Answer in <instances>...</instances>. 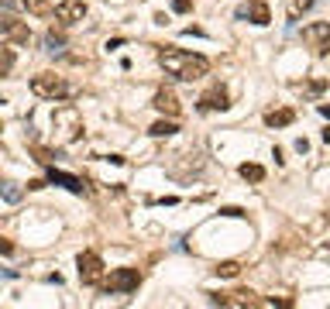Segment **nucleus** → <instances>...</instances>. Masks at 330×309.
Masks as SVG:
<instances>
[{
  "mask_svg": "<svg viewBox=\"0 0 330 309\" xmlns=\"http://www.w3.org/2000/svg\"><path fill=\"white\" fill-rule=\"evenodd\" d=\"M303 42H306L317 55H327L330 52V21H317L303 28Z\"/></svg>",
  "mask_w": 330,
  "mask_h": 309,
  "instance_id": "nucleus-6",
  "label": "nucleus"
},
{
  "mask_svg": "<svg viewBox=\"0 0 330 309\" xmlns=\"http://www.w3.org/2000/svg\"><path fill=\"white\" fill-rule=\"evenodd\" d=\"M238 172H241L244 182H265V169H262V165H255V161H244Z\"/></svg>",
  "mask_w": 330,
  "mask_h": 309,
  "instance_id": "nucleus-15",
  "label": "nucleus"
},
{
  "mask_svg": "<svg viewBox=\"0 0 330 309\" xmlns=\"http://www.w3.org/2000/svg\"><path fill=\"white\" fill-rule=\"evenodd\" d=\"M313 4H317V0H293V11H289V17H293V21H296L299 14H303V11H309V7H313Z\"/></svg>",
  "mask_w": 330,
  "mask_h": 309,
  "instance_id": "nucleus-20",
  "label": "nucleus"
},
{
  "mask_svg": "<svg viewBox=\"0 0 330 309\" xmlns=\"http://www.w3.org/2000/svg\"><path fill=\"white\" fill-rule=\"evenodd\" d=\"M45 179L52 186H62V189H69V193H76V196H83L86 193V186H83V179H76V175H69V172H59L55 165H48L45 169Z\"/></svg>",
  "mask_w": 330,
  "mask_h": 309,
  "instance_id": "nucleus-9",
  "label": "nucleus"
},
{
  "mask_svg": "<svg viewBox=\"0 0 330 309\" xmlns=\"http://www.w3.org/2000/svg\"><path fill=\"white\" fill-rule=\"evenodd\" d=\"M317 110H320V117H330V107H327V103H320Z\"/></svg>",
  "mask_w": 330,
  "mask_h": 309,
  "instance_id": "nucleus-28",
  "label": "nucleus"
},
{
  "mask_svg": "<svg viewBox=\"0 0 330 309\" xmlns=\"http://www.w3.org/2000/svg\"><path fill=\"white\" fill-rule=\"evenodd\" d=\"M238 17H248L251 24L265 28V24L272 21V11H268V4H265V0H251V4H244V7L238 11Z\"/></svg>",
  "mask_w": 330,
  "mask_h": 309,
  "instance_id": "nucleus-10",
  "label": "nucleus"
},
{
  "mask_svg": "<svg viewBox=\"0 0 330 309\" xmlns=\"http://www.w3.org/2000/svg\"><path fill=\"white\" fill-rule=\"evenodd\" d=\"M196 107H200L203 114H213V110H220V114H224V110L230 107V96H227V90H224V86H210V90L200 96V103H196Z\"/></svg>",
  "mask_w": 330,
  "mask_h": 309,
  "instance_id": "nucleus-7",
  "label": "nucleus"
},
{
  "mask_svg": "<svg viewBox=\"0 0 330 309\" xmlns=\"http://www.w3.org/2000/svg\"><path fill=\"white\" fill-rule=\"evenodd\" d=\"M31 93L42 100H66V96H72V86L55 72H38V76H31Z\"/></svg>",
  "mask_w": 330,
  "mask_h": 309,
  "instance_id": "nucleus-2",
  "label": "nucleus"
},
{
  "mask_svg": "<svg viewBox=\"0 0 330 309\" xmlns=\"http://www.w3.org/2000/svg\"><path fill=\"white\" fill-rule=\"evenodd\" d=\"M0 275H4V278H17V272H14V268H0Z\"/></svg>",
  "mask_w": 330,
  "mask_h": 309,
  "instance_id": "nucleus-27",
  "label": "nucleus"
},
{
  "mask_svg": "<svg viewBox=\"0 0 330 309\" xmlns=\"http://www.w3.org/2000/svg\"><path fill=\"white\" fill-rule=\"evenodd\" d=\"M0 38L7 45H28L31 42V28L24 21H17L14 14H0Z\"/></svg>",
  "mask_w": 330,
  "mask_h": 309,
  "instance_id": "nucleus-5",
  "label": "nucleus"
},
{
  "mask_svg": "<svg viewBox=\"0 0 330 309\" xmlns=\"http://www.w3.org/2000/svg\"><path fill=\"white\" fill-rule=\"evenodd\" d=\"M14 251H17V248H14V240H7V237H0V254H7V258H11Z\"/></svg>",
  "mask_w": 330,
  "mask_h": 309,
  "instance_id": "nucleus-23",
  "label": "nucleus"
},
{
  "mask_svg": "<svg viewBox=\"0 0 330 309\" xmlns=\"http://www.w3.org/2000/svg\"><path fill=\"white\" fill-rule=\"evenodd\" d=\"M14 62H17V55H14V48H7V42L0 38V76H7L14 69Z\"/></svg>",
  "mask_w": 330,
  "mask_h": 309,
  "instance_id": "nucleus-17",
  "label": "nucleus"
},
{
  "mask_svg": "<svg viewBox=\"0 0 330 309\" xmlns=\"http://www.w3.org/2000/svg\"><path fill=\"white\" fill-rule=\"evenodd\" d=\"M21 196H24V189L17 182H11V179H4V182H0V199H4V203H21Z\"/></svg>",
  "mask_w": 330,
  "mask_h": 309,
  "instance_id": "nucleus-13",
  "label": "nucleus"
},
{
  "mask_svg": "<svg viewBox=\"0 0 330 309\" xmlns=\"http://www.w3.org/2000/svg\"><path fill=\"white\" fill-rule=\"evenodd\" d=\"M48 186V179H31V182H28V189H31V193H38V189H45Z\"/></svg>",
  "mask_w": 330,
  "mask_h": 309,
  "instance_id": "nucleus-24",
  "label": "nucleus"
},
{
  "mask_svg": "<svg viewBox=\"0 0 330 309\" xmlns=\"http://www.w3.org/2000/svg\"><path fill=\"white\" fill-rule=\"evenodd\" d=\"M86 14H90L86 0H62V4H55V17L62 24H76V21H83Z\"/></svg>",
  "mask_w": 330,
  "mask_h": 309,
  "instance_id": "nucleus-8",
  "label": "nucleus"
},
{
  "mask_svg": "<svg viewBox=\"0 0 330 309\" xmlns=\"http://www.w3.org/2000/svg\"><path fill=\"white\" fill-rule=\"evenodd\" d=\"M151 107H155L159 114H169V117H179V110H182L172 90H159V93H155V100H151Z\"/></svg>",
  "mask_w": 330,
  "mask_h": 309,
  "instance_id": "nucleus-11",
  "label": "nucleus"
},
{
  "mask_svg": "<svg viewBox=\"0 0 330 309\" xmlns=\"http://www.w3.org/2000/svg\"><path fill=\"white\" fill-rule=\"evenodd\" d=\"M176 131H179V124H176L172 117H169V120H155V124L148 127V134H151V137H172Z\"/></svg>",
  "mask_w": 330,
  "mask_h": 309,
  "instance_id": "nucleus-16",
  "label": "nucleus"
},
{
  "mask_svg": "<svg viewBox=\"0 0 330 309\" xmlns=\"http://www.w3.org/2000/svg\"><path fill=\"white\" fill-rule=\"evenodd\" d=\"M172 11H176V14H189V11H193V0H172Z\"/></svg>",
  "mask_w": 330,
  "mask_h": 309,
  "instance_id": "nucleus-22",
  "label": "nucleus"
},
{
  "mask_svg": "<svg viewBox=\"0 0 330 309\" xmlns=\"http://www.w3.org/2000/svg\"><path fill=\"white\" fill-rule=\"evenodd\" d=\"M76 272H80L83 285H100V282H103V258L96 251H80V258H76Z\"/></svg>",
  "mask_w": 330,
  "mask_h": 309,
  "instance_id": "nucleus-4",
  "label": "nucleus"
},
{
  "mask_svg": "<svg viewBox=\"0 0 330 309\" xmlns=\"http://www.w3.org/2000/svg\"><path fill=\"white\" fill-rule=\"evenodd\" d=\"M24 11L34 14V17H48V14H55V7H52V0H21Z\"/></svg>",
  "mask_w": 330,
  "mask_h": 309,
  "instance_id": "nucleus-14",
  "label": "nucleus"
},
{
  "mask_svg": "<svg viewBox=\"0 0 330 309\" xmlns=\"http://www.w3.org/2000/svg\"><path fill=\"white\" fill-rule=\"evenodd\" d=\"M323 141H327V145H330V127H327V131H323Z\"/></svg>",
  "mask_w": 330,
  "mask_h": 309,
  "instance_id": "nucleus-29",
  "label": "nucleus"
},
{
  "mask_svg": "<svg viewBox=\"0 0 330 309\" xmlns=\"http://www.w3.org/2000/svg\"><path fill=\"white\" fill-rule=\"evenodd\" d=\"M220 217H234V220H241V217H248L241 206H220Z\"/></svg>",
  "mask_w": 330,
  "mask_h": 309,
  "instance_id": "nucleus-21",
  "label": "nucleus"
},
{
  "mask_svg": "<svg viewBox=\"0 0 330 309\" xmlns=\"http://www.w3.org/2000/svg\"><path fill=\"white\" fill-rule=\"evenodd\" d=\"M238 272H241L238 261H217V264H213V275H217V278H238Z\"/></svg>",
  "mask_w": 330,
  "mask_h": 309,
  "instance_id": "nucleus-19",
  "label": "nucleus"
},
{
  "mask_svg": "<svg viewBox=\"0 0 330 309\" xmlns=\"http://www.w3.org/2000/svg\"><path fill=\"white\" fill-rule=\"evenodd\" d=\"M293 120H296V110H293V107H282V110H268V114H265V124L268 127H289Z\"/></svg>",
  "mask_w": 330,
  "mask_h": 309,
  "instance_id": "nucleus-12",
  "label": "nucleus"
},
{
  "mask_svg": "<svg viewBox=\"0 0 330 309\" xmlns=\"http://www.w3.org/2000/svg\"><path fill=\"white\" fill-rule=\"evenodd\" d=\"M296 151H299V155H306V151H309V141H306V137H296Z\"/></svg>",
  "mask_w": 330,
  "mask_h": 309,
  "instance_id": "nucleus-25",
  "label": "nucleus"
},
{
  "mask_svg": "<svg viewBox=\"0 0 330 309\" xmlns=\"http://www.w3.org/2000/svg\"><path fill=\"white\" fill-rule=\"evenodd\" d=\"M323 86H327L323 79H313V83H309V93H323Z\"/></svg>",
  "mask_w": 330,
  "mask_h": 309,
  "instance_id": "nucleus-26",
  "label": "nucleus"
},
{
  "mask_svg": "<svg viewBox=\"0 0 330 309\" xmlns=\"http://www.w3.org/2000/svg\"><path fill=\"white\" fill-rule=\"evenodd\" d=\"M100 285H103L107 296H127V292H138V285H141V272H138V268H114L110 278H103Z\"/></svg>",
  "mask_w": 330,
  "mask_h": 309,
  "instance_id": "nucleus-3",
  "label": "nucleus"
},
{
  "mask_svg": "<svg viewBox=\"0 0 330 309\" xmlns=\"http://www.w3.org/2000/svg\"><path fill=\"white\" fill-rule=\"evenodd\" d=\"M45 48L48 52H66V31H55V28H52V31L45 34Z\"/></svg>",
  "mask_w": 330,
  "mask_h": 309,
  "instance_id": "nucleus-18",
  "label": "nucleus"
},
{
  "mask_svg": "<svg viewBox=\"0 0 330 309\" xmlns=\"http://www.w3.org/2000/svg\"><path fill=\"white\" fill-rule=\"evenodd\" d=\"M159 66L165 69V76H172V79L193 83V79H203L206 72H210V58L169 45V48H159Z\"/></svg>",
  "mask_w": 330,
  "mask_h": 309,
  "instance_id": "nucleus-1",
  "label": "nucleus"
}]
</instances>
